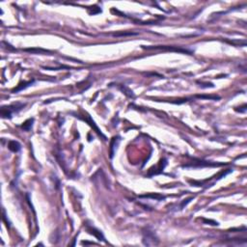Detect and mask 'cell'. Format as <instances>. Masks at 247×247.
I'll list each match as a JSON object with an SVG mask.
<instances>
[{
    "label": "cell",
    "instance_id": "obj_2",
    "mask_svg": "<svg viewBox=\"0 0 247 247\" xmlns=\"http://www.w3.org/2000/svg\"><path fill=\"white\" fill-rule=\"evenodd\" d=\"M8 148H9L10 151H14V153H18L20 150L21 146L18 141H10L9 144H8Z\"/></svg>",
    "mask_w": 247,
    "mask_h": 247
},
{
    "label": "cell",
    "instance_id": "obj_5",
    "mask_svg": "<svg viewBox=\"0 0 247 247\" xmlns=\"http://www.w3.org/2000/svg\"><path fill=\"white\" fill-rule=\"evenodd\" d=\"M141 197H148V198H154V199H157V200H161V199H164L163 196H160V195L158 194H151V195H143V196Z\"/></svg>",
    "mask_w": 247,
    "mask_h": 247
},
{
    "label": "cell",
    "instance_id": "obj_3",
    "mask_svg": "<svg viewBox=\"0 0 247 247\" xmlns=\"http://www.w3.org/2000/svg\"><path fill=\"white\" fill-rule=\"evenodd\" d=\"M87 230H88V232L91 234V235H94L95 237H97L99 240H104V238H103V237H102V235H101V233L99 232V230L95 229V228H92V227H88Z\"/></svg>",
    "mask_w": 247,
    "mask_h": 247
},
{
    "label": "cell",
    "instance_id": "obj_4",
    "mask_svg": "<svg viewBox=\"0 0 247 247\" xmlns=\"http://www.w3.org/2000/svg\"><path fill=\"white\" fill-rule=\"evenodd\" d=\"M33 122H34V119H29V120L26 121V122L23 123V125H21V128H22L24 131H29V129L32 128Z\"/></svg>",
    "mask_w": 247,
    "mask_h": 247
},
{
    "label": "cell",
    "instance_id": "obj_1",
    "mask_svg": "<svg viewBox=\"0 0 247 247\" xmlns=\"http://www.w3.org/2000/svg\"><path fill=\"white\" fill-rule=\"evenodd\" d=\"M154 240H157L158 241L157 238L154 237V235L153 233H151V232H147V234L144 236V240H143V242H144V244L145 245H151L150 243V241H151V245H155V244H157V242H154Z\"/></svg>",
    "mask_w": 247,
    "mask_h": 247
}]
</instances>
